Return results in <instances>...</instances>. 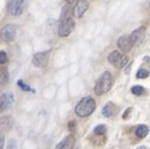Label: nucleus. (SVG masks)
I'll use <instances>...</instances> for the list:
<instances>
[{"instance_id": "f257e3e1", "label": "nucleus", "mask_w": 150, "mask_h": 149, "mask_svg": "<svg viewBox=\"0 0 150 149\" xmlns=\"http://www.w3.org/2000/svg\"><path fill=\"white\" fill-rule=\"evenodd\" d=\"M96 109V102L92 97L87 96V97H83L79 101V104L75 107V114H76L79 117L84 118V117L90 116Z\"/></svg>"}, {"instance_id": "f03ea898", "label": "nucleus", "mask_w": 150, "mask_h": 149, "mask_svg": "<svg viewBox=\"0 0 150 149\" xmlns=\"http://www.w3.org/2000/svg\"><path fill=\"white\" fill-rule=\"evenodd\" d=\"M74 26H75V23H74V20L69 15V10L67 11V9H64L63 14H62V20L59 23V27H58V35L60 37L69 36L73 32Z\"/></svg>"}, {"instance_id": "7ed1b4c3", "label": "nucleus", "mask_w": 150, "mask_h": 149, "mask_svg": "<svg viewBox=\"0 0 150 149\" xmlns=\"http://www.w3.org/2000/svg\"><path fill=\"white\" fill-rule=\"evenodd\" d=\"M112 85H113V78H112L111 73L110 72H105L101 77H100V79L96 82V85H95V89H93V91H95L96 95H103L105 92H107L111 90Z\"/></svg>"}, {"instance_id": "20e7f679", "label": "nucleus", "mask_w": 150, "mask_h": 149, "mask_svg": "<svg viewBox=\"0 0 150 149\" xmlns=\"http://www.w3.org/2000/svg\"><path fill=\"white\" fill-rule=\"evenodd\" d=\"M16 35H17V27L16 25H5V26L1 28L0 31V36H1V40L4 42H11L16 38Z\"/></svg>"}, {"instance_id": "39448f33", "label": "nucleus", "mask_w": 150, "mask_h": 149, "mask_svg": "<svg viewBox=\"0 0 150 149\" xmlns=\"http://www.w3.org/2000/svg\"><path fill=\"white\" fill-rule=\"evenodd\" d=\"M108 62L117 68H123L128 63V57L122 54L121 52H118V51H113L108 55Z\"/></svg>"}, {"instance_id": "423d86ee", "label": "nucleus", "mask_w": 150, "mask_h": 149, "mask_svg": "<svg viewBox=\"0 0 150 149\" xmlns=\"http://www.w3.org/2000/svg\"><path fill=\"white\" fill-rule=\"evenodd\" d=\"M25 8H26V0H10L8 10L10 12V15L18 16L23 12Z\"/></svg>"}, {"instance_id": "0eeeda50", "label": "nucleus", "mask_w": 150, "mask_h": 149, "mask_svg": "<svg viewBox=\"0 0 150 149\" xmlns=\"http://www.w3.org/2000/svg\"><path fill=\"white\" fill-rule=\"evenodd\" d=\"M49 54H51V51H45V52H38L33 55L32 58V63L35 67L38 68H43L46 67L49 59Z\"/></svg>"}, {"instance_id": "6e6552de", "label": "nucleus", "mask_w": 150, "mask_h": 149, "mask_svg": "<svg viewBox=\"0 0 150 149\" xmlns=\"http://www.w3.org/2000/svg\"><path fill=\"white\" fill-rule=\"evenodd\" d=\"M87 9H89V3L86 0H78L73 9V16L76 18L83 17V15L86 12Z\"/></svg>"}, {"instance_id": "1a4fd4ad", "label": "nucleus", "mask_w": 150, "mask_h": 149, "mask_svg": "<svg viewBox=\"0 0 150 149\" xmlns=\"http://www.w3.org/2000/svg\"><path fill=\"white\" fill-rule=\"evenodd\" d=\"M14 104V96L10 92L8 94H0V112H5L6 110L11 109Z\"/></svg>"}, {"instance_id": "9d476101", "label": "nucleus", "mask_w": 150, "mask_h": 149, "mask_svg": "<svg viewBox=\"0 0 150 149\" xmlns=\"http://www.w3.org/2000/svg\"><path fill=\"white\" fill-rule=\"evenodd\" d=\"M117 46L123 53L129 52L133 47V43H132V41H130V36H127V35L121 36L117 41Z\"/></svg>"}, {"instance_id": "9b49d317", "label": "nucleus", "mask_w": 150, "mask_h": 149, "mask_svg": "<svg viewBox=\"0 0 150 149\" xmlns=\"http://www.w3.org/2000/svg\"><path fill=\"white\" fill-rule=\"evenodd\" d=\"M144 36H145V27L137 28L134 32L130 35V41H132L133 46H139L143 42V40H144Z\"/></svg>"}, {"instance_id": "f8f14e48", "label": "nucleus", "mask_w": 150, "mask_h": 149, "mask_svg": "<svg viewBox=\"0 0 150 149\" xmlns=\"http://www.w3.org/2000/svg\"><path fill=\"white\" fill-rule=\"evenodd\" d=\"M75 144V138H74V136L73 134H69V136H67V137L60 142L59 144H57V149H70L73 148Z\"/></svg>"}, {"instance_id": "ddd939ff", "label": "nucleus", "mask_w": 150, "mask_h": 149, "mask_svg": "<svg viewBox=\"0 0 150 149\" xmlns=\"http://www.w3.org/2000/svg\"><path fill=\"white\" fill-rule=\"evenodd\" d=\"M11 127H12V118L10 116H3L0 118V128L4 132H8L11 129Z\"/></svg>"}, {"instance_id": "4468645a", "label": "nucleus", "mask_w": 150, "mask_h": 149, "mask_svg": "<svg viewBox=\"0 0 150 149\" xmlns=\"http://www.w3.org/2000/svg\"><path fill=\"white\" fill-rule=\"evenodd\" d=\"M115 112H116V107L113 106V104H107L106 106L102 109V115L105 116V117H112L115 115Z\"/></svg>"}, {"instance_id": "2eb2a0df", "label": "nucleus", "mask_w": 150, "mask_h": 149, "mask_svg": "<svg viewBox=\"0 0 150 149\" xmlns=\"http://www.w3.org/2000/svg\"><path fill=\"white\" fill-rule=\"evenodd\" d=\"M148 133H149V128H148L145 125H140V126L137 127V129H135V136H137L138 138H144V137H146Z\"/></svg>"}, {"instance_id": "dca6fc26", "label": "nucleus", "mask_w": 150, "mask_h": 149, "mask_svg": "<svg viewBox=\"0 0 150 149\" xmlns=\"http://www.w3.org/2000/svg\"><path fill=\"white\" fill-rule=\"evenodd\" d=\"M130 91L133 92L134 95H137V96H142V95H144L145 92H146V90L143 88V86H139V85H137V86H133L132 89H130Z\"/></svg>"}, {"instance_id": "f3484780", "label": "nucleus", "mask_w": 150, "mask_h": 149, "mask_svg": "<svg viewBox=\"0 0 150 149\" xmlns=\"http://www.w3.org/2000/svg\"><path fill=\"white\" fill-rule=\"evenodd\" d=\"M106 126L105 125H98L97 127H95V129H93V133H95L96 136H102L106 133Z\"/></svg>"}, {"instance_id": "a211bd4d", "label": "nucleus", "mask_w": 150, "mask_h": 149, "mask_svg": "<svg viewBox=\"0 0 150 149\" xmlns=\"http://www.w3.org/2000/svg\"><path fill=\"white\" fill-rule=\"evenodd\" d=\"M148 77H149V72L145 69H140V70H138V73H137V78L138 79H146Z\"/></svg>"}, {"instance_id": "6ab92c4d", "label": "nucleus", "mask_w": 150, "mask_h": 149, "mask_svg": "<svg viewBox=\"0 0 150 149\" xmlns=\"http://www.w3.org/2000/svg\"><path fill=\"white\" fill-rule=\"evenodd\" d=\"M17 85L20 86V88H21L22 90H25V91H32V92H35V90H33V89H31L30 86H27L26 84H25V83L22 82V80H18V82H17Z\"/></svg>"}, {"instance_id": "aec40b11", "label": "nucleus", "mask_w": 150, "mask_h": 149, "mask_svg": "<svg viewBox=\"0 0 150 149\" xmlns=\"http://www.w3.org/2000/svg\"><path fill=\"white\" fill-rule=\"evenodd\" d=\"M8 63V55H6V53L4 51L0 52V64H5Z\"/></svg>"}, {"instance_id": "412c9836", "label": "nucleus", "mask_w": 150, "mask_h": 149, "mask_svg": "<svg viewBox=\"0 0 150 149\" xmlns=\"http://www.w3.org/2000/svg\"><path fill=\"white\" fill-rule=\"evenodd\" d=\"M130 112H132V109H128L127 111H124V114H123V120H127L128 117H129V115H130Z\"/></svg>"}, {"instance_id": "4be33fe9", "label": "nucleus", "mask_w": 150, "mask_h": 149, "mask_svg": "<svg viewBox=\"0 0 150 149\" xmlns=\"http://www.w3.org/2000/svg\"><path fill=\"white\" fill-rule=\"evenodd\" d=\"M4 142H5V138H4V134L0 133V148L4 147Z\"/></svg>"}, {"instance_id": "5701e85b", "label": "nucleus", "mask_w": 150, "mask_h": 149, "mask_svg": "<svg viewBox=\"0 0 150 149\" xmlns=\"http://www.w3.org/2000/svg\"><path fill=\"white\" fill-rule=\"evenodd\" d=\"M68 127H69V129H71V131H73V129H74V127H75V122H74V121L69 122V126H68Z\"/></svg>"}, {"instance_id": "b1692460", "label": "nucleus", "mask_w": 150, "mask_h": 149, "mask_svg": "<svg viewBox=\"0 0 150 149\" xmlns=\"http://www.w3.org/2000/svg\"><path fill=\"white\" fill-rule=\"evenodd\" d=\"M65 1H67L68 4H69V5H73V4H75V3H76L78 0H65Z\"/></svg>"}]
</instances>
